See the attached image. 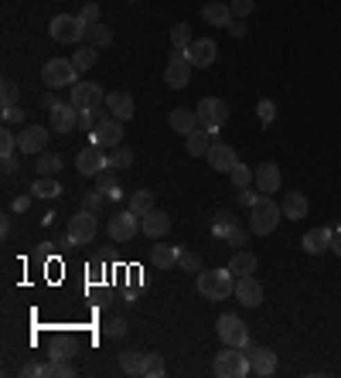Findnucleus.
Instances as JSON below:
<instances>
[{"instance_id":"nucleus-46","label":"nucleus","mask_w":341,"mask_h":378,"mask_svg":"<svg viewBox=\"0 0 341 378\" xmlns=\"http://www.w3.org/2000/svg\"><path fill=\"white\" fill-rule=\"evenodd\" d=\"M0 99H3V106H14V102H17V82L3 79V85H0Z\"/></svg>"},{"instance_id":"nucleus-31","label":"nucleus","mask_w":341,"mask_h":378,"mask_svg":"<svg viewBox=\"0 0 341 378\" xmlns=\"http://www.w3.org/2000/svg\"><path fill=\"white\" fill-rule=\"evenodd\" d=\"M96 181H99V191H106V198H120L123 195V188H120V181H116V174L110 168H103L96 174Z\"/></svg>"},{"instance_id":"nucleus-16","label":"nucleus","mask_w":341,"mask_h":378,"mask_svg":"<svg viewBox=\"0 0 341 378\" xmlns=\"http://www.w3.org/2000/svg\"><path fill=\"white\" fill-rule=\"evenodd\" d=\"M44 147H48V129L44 126H28V129H21V136H17V150L21 154H44Z\"/></svg>"},{"instance_id":"nucleus-6","label":"nucleus","mask_w":341,"mask_h":378,"mask_svg":"<svg viewBox=\"0 0 341 378\" xmlns=\"http://www.w3.org/2000/svg\"><path fill=\"white\" fill-rule=\"evenodd\" d=\"M42 79L48 89H65V85L79 82V69H76L72 58H51L42 69Z\"/></svg>"},{"instance_id":"nucleus-45","label":"nucleus","mask_w":341,"mask_h":378,"mask_svg":"<svg viewBox=\"0 0 341 378\" xmlns=\"http://www.w3.org/2000/svg\"><path fill=\"white\" fill-rule=\"evenodd\" d=\"M232 225H236V218H232V211H218V218H215V228H212V232H215V235H218V239H225Z\"/></svg>"},{"instance_id":"nucleus-14","label":"nucleus","mask_w":341,"mask_h":378,"mask_svg":"<svg viewBox=\"0 0 341 378\" xmlns=\"http://www.w3.org/2000/svg\"><path fill=\"white\" fill-rule=\"evenodd\" d=\"M72 106H76L79 113L103 106V89H99L96 82H76L72 85Z\"/></svg>"},{"instance_id":"nucleus-13","label":"nucleus","mask_w":341,"mask_h":378,"mask_svg":"<svg viewBox=\"0 0 341 378\" xmlns=\"http://www.w3.org/2000/svg\"><path fill=\"white\" fill-rule=\"evenodd\" d=\"M243 351H246V358H250V365H253V375L270 378L273 372H277V354H273L270 348H256L253 341H250Z\"/></svg>"},{"instance_id":"nucleus-60","label":"nucleus","mask_w":341,"mask_h":378,"mask_svg":"<svg viewBox=\"0 0 341 378\" xmlns=\"http://www.w3.org/2000/svg\"><path fill=\"white\" fill-rule=\"evenodd\" d=\"M42 106H44V109H55V106H58V99H55V96L48 92V96H44V99H42Z\"/></svg>"},{"instance_id":"nucleus-51","label":"nucleus","mask_w":341,"mask_h":378,"mask_svg":"<svg viewBox=\"0 0 341 378\" xmlns=\"http://www.w3.org/2000/svg\"><path fill=\"white\" fill-rule=\"evenodd\" d=\"M229 7H232V17H239V21H243V17H246V14L256 7V0H232Z\"/></svg>"},{"instance_id":"nucleus-32","label":"nucleus","mask_w":341,"mask_h":378,"mask_svg":"<svg viewBox=\"0 0 341 378\" xmlns=\"http://www.w3.org/2000/svg\"><path fill=\"white\" fill-rule=\"evenodd\" d=\"M35 170H38V177H55V174L62 170V157H58V154H38Z\"/></svg>"},{"instance_id":"nucleus-53","label":"nucleus","mask_w":341,"mask_h":378,"mask_svg":"<svg viewBox=\"0 0 341 378\" xmlns=\"http://www.w3.org/2000/svg\"><path fill=\"white\" fill-rule=\"evenodd\" d=\"M24 120V109L14 102V106H3V123H21Z\"/></svg>"},{"instance_id":"nucleus-61","label":"nucleus","mask_w":341,"mask_h":378,"mask_svg":"<svg viewBox=\"0 0 341 378\" xmlns=\"http://www.w3.org/2000/svg\"><path fill=\"white\" fill-rule=\"evenodd\" d=\"M0 235H10V218L3 215V222H0Z\"/></svg>"},{"instance_id":"nucleus-21","label":"nucleus","mask_w":341,"mask_h":378,"mask_svg":"<svg viewBox=\"0 0 341 378\" xmlns=\"http://www.w3.org/2000/svg\"><path fill=\"white\" fill-rule=\"evenodd\" d=\"M300 246H304L307 255H321V252H328L331 249V228H311V232H304Z\"/></svg>"},{"instance_id":"nucleus-20","label":"nucleus","mask_w":341,"mask_h":378,"mask_svg":"<svg viewBox=\"0 0 341 378\" xmlns=\"http://www.w3.org/2000/svg\"><path fill=\"white\" fill-rule=\"evenodd\" d=\"M236 300H239L243 307H259V303H263V287H259V280H256V276H239V280H236Z\"/></svg>"},{"instance_id":"nucleus-2","label":"nucleus","mask_w":341,"mask_h":378,"mask_svg":"<svg viewBox=\"0 0 341 378\" xmlns=\"http://www.w3.org/2000/svg\"><path fill=\"white\" fill-rule=\"evenodd\" d=\"M280 218H283V208H280L270 195H259L256 205L250 208V232H256V235H270V232L280 225Z\"/></svg>"},{"instance_id":"nucleus-18","label":"nucleus","mask_w":341,"mask_h":378,"mask_svg":"<svg viewBox=\"0 0 341 378\" xmlns=\"http://www.w3.org/2000/svg\"><path fill=\"white\" fill-rule=\"evenodd\" d=\"M209 164H212V170H218V174H229V170L239 164V157H236V150L229 147V143H212L209 147Z\"/></svg>"},{"instance_id":"nucleus-15","label":"nucleus","mask_w":341,"mask_h":378,"mask_svg":"<svg viewBox=\"0 0 341 378\" xmlns=\"http://www.w3.org/2000/svg\"><path fill=\"white\" fill-rule=\"evenodd\" d=\"M48 120H51L55 133H72L79 126V109L72 102H58L55 109H48Z\"/></svg>"},{"instance_id":"nucleus-48","label":"nucleus","mask_w":341,"mask_h":378,"mask_svg":"<svg viewBox=\"0 0 341 378\" xmlns=\"http://www.w3.org/2000/svg\"><path fill=\"white\" fill-rule=\"evenodd\" d=\"M82 208H85V211H92V215H96V211L103 208V191H99V188L85 195V198H82Z\"/></svg>"},{"instance_id":"nucleus-19","label":"nucleus","mask_w":341,"mask_h":378,"mask_svg":"<svg viewBox=\"0 0 341 378\" xmlns=\"http://www.w3.org/2000/svg\"><path fill=\"white\" fill-rule=\"evenodd\" d=\"M253 181H256V191L259 195H273V191H280V168L277 164H259L253 170Z\"/></svg>"},{"instance_id":"nucleus-43","label":"nucleus","mask_w":341,"mask_h":378,"mask_svg":"<svg viewBox=\"0 0 341 378\" xmlns=\"http://www.w3.org/2000/svg\"><path fill=\"white\" fill-rule=\"evenodd\" d=\"M170 44L174 48H191V28L188 24H174L170 28Z\"/></svg>"},{"instance_id":"nucleus-27","label":"nucleus","mask_w":341,"mask_h":378,"mask_svg":"<svg viewBox=\"0 0 341 378\" xmlns=\"http://www.w3.org/2000/svg\"><path fill=\"white\" fill-rule=\"evenodd\" d=\"M229 273H232L236 280H239V276H253V273H256V255H253V252L239 249L232 259H229Z\"/></svg>"},{"instance_id":"nucleus-36","label":"nucleus","mask_w":341,"mask_h":378,"mask_svg":"<svg viewBox=\"0 0 341 378\" xmlns=\"http://www.w3.org/2000/svg\"><path fill=\"white\" fill-rule=\"evenodd\" d=\"M44 375L48 378H72L76 375V368H72L65 358H51V361L44 365Z\"/></svg>"},{"instance_id":"nucleus-34","label":"nucleus","mask_w":341,"mask_h":378,"mask_svg":"<svg viewBox=\"0 0 341 378\" xmlns=\"http://www.w3.org/2000/svg\"><path fill=\"white\" fill-rule=\"evenodd\" d=\"M143 351H123L120 354V368L127 372V375H143Z\"/></svg>"},{"instance_id":"nucleus-39","label":"nucleus","mask_w":341,"mask_h":378,"mask_svg":"<svg viewBox=\"0 0 341 378\" xmlns=\"http://www.w3.org/2000/svg\"><path fill=\"white\" fill-rule=\"evenodd\" d=\"M106 120V113H103V106H96V109H85V113H79V129H96V126Z\"/></svg>"},{"instance_id":"nucleus-33","label":"nucleus","mask_w":341,"mask_h":378,"mask_svg":"<svg viewBox=\"0 0 341 378\" xmlns=\"http://www.w3.org/2000/svg\"><path fill=\"white\" fill-rule=\"evenodd\" d=\"M31 195H35V198H44V201H48V198H58V195H62V184H58L55 177H38L35 188H31Z\"/></svg>"},{"instance_id":"nucleus-41","label":"nucleus","mask_w":341,"mask_h":378,"mask_svg":"<svg viewBox=\"0 0 341 378\" xmlns=\"http://www.w3.org/2000/svg\"><path fill=\"white\" fill-rule=\"evenodd\" d=\"M130 164H133V150H127L123 143L110 150V168H120V170H123V168H130Z\"/></svg>"},{"instance_id":"nucleus-5","label":"nucleus","mask_w":341,"mask_h":378,"mask_svg":"<svg viewBox=\"0 0 341 378\" xmlns=\"http://www.w3.org/2000/svg\"><path fill=\"white\" fill-rule=\"evenodd\" d=\"M96 232H99V222H96V215L92 211H76L72 218H69V235H65V246H89L92 239H96Z\"/></svg>"},{"instance_id":"nucleus-28","label":"nucleus","mask_w":341,"mask_h":378,"mask_svg":"<svg viewBox=\"0 0 341 378\" xmlns=\"http://www.w3.org/2000/svg\"><path fill=\"white\" fill-rule=\"evenodd\" d=\"M280 208H283V218H294V222H297V218L307 215V198H304L300 191H287V198H283Z\"/></svg>"},{"instance_id":"nucleus-37","label":"nucleus","mask_w":341,"mask_h":378,"mask_svg":"<svg viewBox=\"0 0 341 378\" xmlns=\"http://www.w3.org/2000/svg\"><path fill=\"white\" fill-rule=\"evenodd\" d=\"M72 62H76V69H79V72H89V69L96 65V48H92V44H82V48H76Z\"/></svg>"},{"instance_id":"nucleus-23","label":"nucleus","mask_w":341,"mask_h":378,"mask_svg":"<svg viewBox=\"0 0 341 378\" xmlns=\"http://www.w3.org/2000/svg\"><path fill=\"white\" fill-rule=\"evenodd\" d=\"M106 109H110V116H116L120 123L133 120V99H130V92H110V96H106Z\"/></svg>"},{"instance_id":"nucleus-4","label":"nucleus","mask_w":341,"mask_h":378,"mask_svg":"<svg viewBox=\"0 0 341 378\" xmlns=\"http://www.w3.org/2000/svg\"><path fill=\"white\" fill-rule=\"evenodd\" d=\"M48 35L58 44H76L89 35V24H85L82 17H72V14H55L51 24H48Z\"/></svg>"},{"instance_id":"nucleus-62","label":"nucleus","mask_w":341,"mask_h":378,"mask_svg":"<svg viewBox=\"0 0 341 378\" xmlns=\"http://www.w3.org/2000/svg\"><path fill=\"white\" fill-rule=\"evenodd\" d=\"M130 3H133V0H130Z\"/></svg>"},{"instance_id":"nucleus-29","label":"nucleus","mask_w":341,"mask_h":378,"mask_svg":"<svg viewBox=\"0 0 341 378\" xmlns=\"http://www.w3.org/2000/svg\"><path fill=\"white\" fill-rule=\"evenodd\" d=\"M177 255H181V249H174V246H154L150 249V262L157 269H170V266H177Z\"/></svg>"},{"instance_id":"nucleus-47","label":"nucleus","mask_w":341,"mask_h":378,"mask_svg":"<svg viewBox=\"0 0 341 378\" xmlns=\"http://www.w3.org/2000/svg\"><path fill=\"white\" fill-rule=\"evenodd\" d=\"M14 150H17V136L10 129H0V157L3 154H14Z\"/></svg>"},{"instance_id":"nucleus-52","label":"nucleus","mask_w":341,"mask_h":378,"mask_svg":"<svg viewBox=\"0 0 341 378\" xmlns=\"http://www.w3.org/2000/svg\"><path fill=\"white\" fill-rule=\"evenodd\" d=\"M79 17H82L85 24H99V7H96V0H89V3H85Z\"/></svg>"},{"instance_id":"nucleus-9","label":"nucleus","mask_w":341,"mask_h":378,"mask_svg":"<svg viewBox=\"0 0 341 378\" xmlns=\"http://www.w3.org/2000/svg\"><path fill=\"white\" fill-rule=\"evenodd\" d=\"M195 113H198V123L205 126V129H222L225 120H229V106H225V99H215V96H205L198 106H195Z\"/></svg>"},{"instance_id":"nucleus-42","label":"nucleus","mask_w":341,"mask_h":378,"mask_svg":"<svg viewBox=\"0 0 341 378\" xmlns=\"http://www.w3.org/2000/svg\"><path fill=\"white\" fill-rule=\"evenodd\" d=\"M177 266H181L184 273H202V255H198V252H184V249H181Z\"/></svg>"},{"instance_id":"nucleus-1","label":"nucleus","mask_w":341,"mask_h":378,"mask_svg":"<svg viewBox=\"0 0 341 378\" xmlns=\"http://www.w3.org/2000/svg\"><path fill=\"white\" fill-rule=\"evenodd\" d=\"M198 294L205 300H229L236 294V276L225 269H202L198 273Z\"/></svg>"},{"instance_id":"nucleus-24","label":"nucleus","mask_w":341,"mask_h":378,"mask_svg":"<svg viewBox=\"0 0 341 378\" xmlns=\"http://www.w3.org/2000/svg\"><path fill=\"white\" fill-rule=\"evenodd\" d=\"M140 228H143V235H150V239H164L170 232V218L164 211H150V215H143V222H140Z\"/></svg>"},{"instance_id":"nucleus-59","label":"nucleus","mask_w":341,"mask_h":378,"mask_svg":"<svg viewBox=\"0 0 341 378\" xmlns=\"http://www.w3.org/2000/svg\"><path fill=\"white\" fill-rule=\"evenodd\" d=\"M331 252H335V255H341V228H335V232H331Z\"/></svg>"},{"instance_id":"nucleus-54","label":"nucleus","mask_w":341,"mask_h":378,"mask_svg":"<svg viewBox=\"0 0 341 378\" xmlns=\"http://www.w3.org/2000/svg\"><path fill=\"white\" fill-rule=\"evenodd\" d=\"M0 168H3V174H17V154H3Z\"/></svg>"},{"instance_id":"nucleus-55","label":"nucleus","mask_w":341,"mask_h":378,"mask_svg":"<svg viewBox=\"0 0 341 378\" xmlns=\"http://www.w3.org/2000/svg\"><path fill=\"white\" fill-rule=\"evenodd\" d=\"M256 198H259V191H250V188H239V205H246V208H253Z\"/></svg>"},{"instance_id":"nucleus-56","label":"nucleus","mask_w":341,"mask_h":378,"mask_svg":"<svg viewBox=\"0 0 341 378\" xmlns=\"http://www.w3.org/2000/svg\"><path fill=\"white\" fill-rule=\"evenodd\" d=\"M21 375H24V378H38V375H44V365H38V361H28V365L21 368Z\"/></svg>"},{"instance_id":"nucleus-40","label":"nucleus","mask_w":341,"mask_h":378,"mask_svg":"<svg viewBox=\"0 0 341 378\" xmlns=\"http://www.w3.org/2000/svg\"><path fill=\"white\" fill-rule=\"evenodd\" d=\"M229 177H232V188L239 191V188H250L253 184V170L246 168V164H236V168L229 170Z\"/></svg>"},{"instance_id":"nucleus-57","label":"nucleus","mask_w":341,"mask_h":378,"mask_svg":"<svg viewBox=\"0 0 341 378\" xmlns=\"http://www.w3.org/2000/svg\"><path fill=\"white\" fill-rule=\"evenodd\" d=\"M229 35H232V38H243V35H246V24H243L239 17H232V21H229Z\"/></svg>"},{"instance_id":"nucleus-17","label":"nucleus","mask_w":341,"mask_h":378,"mask_svg":"<svg viewBox=\"0 0 341 378\" xmlns=\"http://www.w3.org/2000/svg\"><path fill=\"white\" fill-rule=\"evenodd\" d=\"M215 55H218V44L212 38H195L191 48H188V62L195 65V69H209L215 62Z\"/></svg>"},{"instance_id":"nucleus-26","label":"nucleus","mask_w":341,"mask_h":378,"mask_svg":"<svg viewBox=\"0 0 341 378\" xmlns=\"http://www.w3.org/2000/svg\"><path fill=\"white\" fill-rule=\"evenodd\" d=\"M209 147H212V129L198 126L195 133H188V154H191V157H205Z\"/></svg>"},{"instance_id":"nucleus-38","label":"nucleus","mask_w":341,"mask_h":378,"mask_svg":"<svg viewBox=\"0 0 341 378\" xmlns=\"http://www.w3.org/2000/svg\"><path fill=\"white\" fill-rule=\"evenodd\" d=\"M164 372H168V365H164L161 354H147L143 358V378H161Z\"/></svg>"},{"instance_id":"nucleus-10","label":"nucleus","mask_w":341,"mask_h":378,"mask_svg":"<svg viewBox=\"0 0 341 378\" xmlns=\"http://www.w3.org/2000/svg\"><path fill=\"white\" fill-rule=\"evenodd\" d=\"M140 222H143V218H140V215H137V211H120V215H113V218H110V225H106V232H110V239H113V242H133V235H137V232H143V228H140Z\"/></svg>"},{"instance_id":"nucleus-11","label":"nucleus","mask_w":341,"mask_h":378,"mask_svg":"<svg viewBox=\"0 0 341 378\" xmlns=\"http://www.w3.org/2000/svg\"><path fill=\"white\" fill-rule=\"evenodd\" d=\"M76 168L82 177H96L103 168H110V154L99 147V143H89L85 150H79V157H76Z\"/></svg>"},{"instance_id":"nucleus-44","label":"nucleus","mask_w":341,"mask_h":378,"mask_svg":"<svg viewBox=\"0 0 341 378\" xmlns=\"http://www.w3.org/2000/svg\"><path fill=\"white\" fill-rule=\"evenodd\" d=\"M256 116H259V123H273V120H277V102L259 99V102H256Z\"/></svg>"},{"instance_id":"nucleus-49","label":"nucleus","mask_w":341,"mask_h":378,"mask_svg":"<svg viewBox=\"0 0 341 378\" xmlns=\"http://www.w3.org/2000/svg\"><path fill=\"white\" fill-rule=\"evenodd\" d=\"M246 239H250V235H246V228H239V225H232V228H229V235H225V242H229V246H236V249H239V246H246Z\"/></svg>"},{"instance_id":"nucleus-58","label":"nucleus","mask_w":341,"mask_h":378,"mask_svg":"<svg viewBox=\"0 0 341 378\" xmlns=\"http://www.w3.org/2000/svg\"><path fill=\"white\" fill-rule=\"evenodd\" d=\"M31 198H35V195H21V198H14V211H21V215H24V211L31 208Z\"/></svg>"},{"instance_id":"nucleus-50","label":"nucleus","mask_w":341,"mask_h":378,"mask_svg":"<svg viewBox=\"0 0 341 378\" xmlns=\"http://www.w3.org/2000/svg\"><path fill=\"white\" fill-rule=\"evenodd\" d=\"M106 337H123L127 334V324H123V317H113V321H106Z\"/></svg>"},{"instance_id":"nucleus-8","label":"nucleus","mask_w":341,"mask_h":378,"mask_svg":"<svg viewBox=\"0 0 341 378\" xmlns=\"http://www.w3.org/2000/svg\"><path fill=\"white\" fill-rule=\"evenodd\" d=\"M191 69H195V65L188 62V48H174L168 69H164V82H168L170 89H184V85L191 82Z\"/></svg>"},{"instance_id":"nucleus-30","label":"nucleus","mask_w":341,"mask_h":378,"mask_svg":"<svg viewBox=\"0 0 341 378\" xmlns=\"http://www.w3.org/2000/svg\"><path fill=\"white\" fill-rule=\"evenodd\" d=\"M154 208H157L154 191H133V195H130V211H137L140 218H143V215H150Z\"/></svg>"},{"instance_id":"nucleus-22","label":"nucleus","mask_w":341,"mask_h":378,"mask_svg":"<svg viewBox=\"0 0 341 378\" xmlns=\"http://www.w3.org/2000/svg\"><path fill=\"white\" fill-rule=\"evenodd\" d=\"M168 123H170V129L181 133V136H188V133H195V129L202 126L198 123V113H195V109H184V106H181V109H170Z\"/></svg>"},{"instance_id":"nucleus-3","label":"nucleus","mask_w":341,"mask_h":378,"mask_svg":"<svg viewBox=\"0 0 341 378\" xmlns=\"http://www.w3.org/2000/svg\"><path fill=\"white\" fill-rule=\"evenodd\" d=\"M253 372V365H250V358H246V351L243 348H232V344H225L218 354H215V375L218 378H243Z\"/></svg>"},{"instance_id":"nucleus-7","label":"nucleus","mask_w":341,"mask_h":378,"mask_svg":"<svg viewBox=\"0 0 341 378\" xmlns=\"http://www.w3.org/2000/svg\"><path fill=\"white\" fill-rule=\"evenodd\" d=\"M215 334H218L222 344H232V348H246L250 344V327L236 314H222L218 324H215Z\"/></svg>"},{"instance_id":"nucleus-35","label":"nucleus","mask_w":341,"mask_h":378,"mask_svg":"<svg viewBox=\"0 0 341 378\" xmlns=\"http://www.w3.org/2000/svg\"><path fill=\"white\" fill-rule=\"evenodd\" d=\"M85 38H89L92 48H106V44H113V31L99 21V24H89V35H85Z\"/></svg>"},{"instance_id":"nucleus-25","label":"nucleus","mask_w":341,"mask_h":378,"mask_svg":"<svg viewBox=\"0 0 341 378\" xmlns=\"http://www.w3.org/2000/svg\"><path fill=\"white\" fill-rule=\"evenodd\" d=\"M202 17H205V24H212V28H229L232 7H229V3H205V7H202Z\"/></svg>"},{"instance_id":"nucleus-12","label":"nucleus","mask_w":341,"mask_h":378,"mask_svg":"<svg viewBox=\"0 0 341 378\" xmlns=\"http://www.w3.org/2000/svg\"><path fill=\"white\" fill-rule=\"evenodd\" d=\"M92 143H99L103 150H113V147H120V143H123V123H120L116 116L103 120V123L92 129Z\"/></svg>"}]
</instances>
